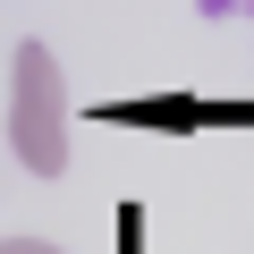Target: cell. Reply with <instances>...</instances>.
<instances>
[{
  "mask_svg": "<svg viewBox=\"0 0 254 254\" xmlns=\"http://www.w3.org/2000/svg\"><path fill=\"white\" fill-rule=\"evenodd\" d=\"M9 153L34 178L68 170V85H60L51 43H17V68H9Z\"/></svg>",
  "mask_w": 254,
  "mask_h": 254,
  "instance_id": "cell-1",
  "label": "cell"
},
{
  "mask_svg": "<svg viewBox=\"0 0 254 254\" xmlns=\"http://www.w3.org/2000/svg\"><path fill=\"white\" fill-rule=\"evenodd\" d=\"M0 254H68V246H51V237H0Z\"/></svg>",
  "mask_w": 254,
  "mask_h": 254,
  "instance_id": "cell-2",
  "label": "cell"
}]
</instances>
